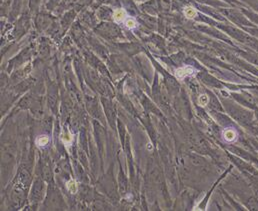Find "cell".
<instances>
[{
	"instance_id": "6da1fadb",
	"label": "cell",
	"mask_w": 258,
	"mask_h": 211,
	"mask_svg": "<svg viewBox=\"0 0 258 211\" xmlns=\"http://www.w3.org/2000/svg\"><path fill=\"white\" fill-rule=\"evenodd\" d=\"M195 70L191 66H183L181 68L177 69L175 71V75L178 79H183L184 77L188 76V75H193Z\"/></svg>"
},
{
	"instance_id": "7a4b0ae2",
	"label": "cell",
	"mask_w": 258,
	"mask_h": 211,
	"mask_svg": "<svg viewBox=\"0 0 258 211\" xmlns=\"http://www.w3.org/2000/svg\"><path fill=\"white\" fill-rule=\"evenodd\" d=\"M222 136L224 138V140L227 141V142H233L236 138H237V133L234 129H231V128H228L225 129L222 133Z\"/></svg>"
},
{
	"instance_id": "3957f363",
	"label": "cell",
	"mask_w": 258,
	"mask_h": 211,
	"mask_svg": "<svg viewBox=\"0 0 258 211\" xmlns=\"http://www.w3.org/2000/svg\"><path fill=\"white\" fill-rule=\"evenodd\" d=\"M113 17L116 22H121V21L124 20V18H125V11L123 9H117L115 12H114Z\"/></svg>"
},
{
	"instance_id": "277c9868",
	"label": "cell",
	"mask_w": 258,
	"mask_h": 211,
	"mask_svg": "<svg viewBox=\"0 0 258 211\" xmlns=\"http://www.w3.org/2000/svg\"><path fill=\"white\" fill-rule=\"evenodd\" d=\"M49 142V137L47 135H41L36 139V144L38 146H45Z\"/></svg>"
},
{
	"instance_id": "5b68a950",
	"label": "cell",
	"mask_w": 258,
	"mask_h": 211,
	"mask_svg": "<svg viewBox=\"0 0 258 211\" xmlns=\"http://www.w3.org/2000/svg\"><path fill=\"white\" fill-rule=\"evenodd\" d=\"M184 14L187 18H194L196 16V11L193 7H186L184 9Z\"/></svg>"
},
{
	"instance_id": "8992f818",
	"label": "cell",
	"mask_w": 258,
	"mask_h": 211,
	"mask_svg": "<svg viewBox=\"0 0 258 211\" xmlns=\"http://www.w3.org/2000/svg\"><path fill=\"white\" fill-rule=\"evenodd\" d=\"M67 188L71 193H76L77 191V185H76V182L74 180H70L68 183H67Z\"/></svg>"
},
{
	"instance_id": "52a82bcc",
	"label": "cell",
	"mask_w": 258,
	"mask_h": 211,
	"mask_svg": "<svg viewBox=\"0 0 258 211\" xmlns=\"http://www.w3.org/2000/svg\"><path fill=\"white\" fill-rule=\"evenodd\" d=\"M125 25H126V27L129 28V29H134L135 27H136V22H135L134 19L128 18V19H126V21H125Z\"/></svg>"
},
{
	"instance_id": "ba28073f",
	"label": "cell",
	"mask_w": 258,
	"mask_h": 211,
	"mask_svg": "<svg viewBox=\"0 0 258 211\" xmlns=\"http://www.w3.org/2000/svg\"><path fill=\"white\" fill-rule=\"evenodd\" d=\"M198 102L201 105V106H205V105L208 103V97L205 94H202L199 96V99H198Z\"/></svg>"
},
{
	"instance_id": "9c48e42d",
	"label": "cell",
	"mask_w": 258,
	"mask_h": 211,
	"mask_svg": "<svg viewBox=\"0 0 258 211\" xmlns=\"http://www.w3.org/2000/svg\"><path fill=\"white\" fill-rule=\"evenodd\" d=\"M62 140L65 144H69V143L71 142V140H72V136H71V134L68 133V132L64 133L63 134V136H62Z\"/></svg>"
}]
</instances>
